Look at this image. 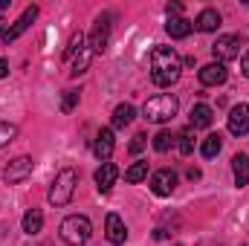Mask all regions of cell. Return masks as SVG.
<instances>
[{
    "instance_id": "6da1fadb",
    "label": "cell",
    "mask_w": 249,
    "mask_h": 246,
    "mask_svg": "<svg viewBox=\"0 0 249 246\" xmlns=\"http://www.w3.org/2000/svg\"><path fill=\"white\" fill-rule=\"evenodd\" d=\"M183 75V61L174 47H154L151 50V81L157 87H171Z\"/></svg>"
},
{
    "instance_id": "7a4b0ae2",
    "label": "cell",
    "mask_w": 249,
    "mask_h": 246,
    "mask_svg": "<svg viewBox=\"0 0 249 246\" xmlns=\"http://www.w3.org/2000/svg\"><path fill=\"white\" fill-rule=\"evenodd\" d=\"M75 185H78V171L75 168H61L55 174L53 185H50V194H47L50 206H55V209L70 206L72 203V194H75Z\"/></svg>"
},
{
    "instance_id": "3957f363",
    "label": "cell",
    "mask_w": 249,
    "mask_h": 246,
    "mask_svg": "<svg viewBox=\"0 0 249 246\" xmlns=\"http://www.w3.org/2000/svg\"><path fill=\"white\" fill-rule=\"evenodd\" d=\"M177 110H180L177 96H171V93H160V96H154V99L145 102L142 116H145L148 122H154V124H165V122H171V119L177 116Z\"/></svg>"
},
{
    "instance_id": "277c9868",
    "label": "cell",
    "mask_w": 249,
    "mask_h": 246,
    "mask_svg": "<svg viewBox=\"0 0 249 246\" xmlns=\"http://www.w3.org/2000/svg\"><path fill=\"white\" fill-rule=\"evenodd\" d=\"M90 235H93V223L84 214H70V217H64L61 226H58V238L67 246H84L90 241Z\"/></svg>"
},
{
    "instance_id": "5b68a950",
    "label": "cell",
    "mask_w": 249,
    "mask_h": 246,
    "mask_svg": "<svg viewBox=\"0 0 249 246\" xmlns=\"http://www.w3.org/2000/svg\"><path fill=\"white\" fill-rule=\"evenodd\" d=\"M110 29H113V12H102L96 20H93V29H90V38H87V50L93 55H102L110 44Z\"/></svg>"
},
{
    "instance_id": "8992f818",
    "label": "cell",
    "mask_w": 249,
    "mask_h": 246,
    "mask_svg": "<svg viewBox=\"0 0 249 246\" xmlns=\"http://www.w3.org/2000/svg\"><path fill=\"white\" fill-rule=\"evenodd\" d=\"M241 47H244V38L241 35H220L212 44V55L217 58V64H226V61H232V58L241 55Z\"/></svg>"
},
{
    "instance_id": "52a82bcc",
    "label": "cell",
    "mask_w": 249,
    "mask_h": 246,
    "mask_svg": "<svg viewBox=\"0 0 249 246\" xmlns=\"http://www.w3.org/2000/svg\"><path fill=\"white\" fill-rule=\"evenodd\" d=\"M32 168H35L32 157H15V159L6 165V171H3V180L9 185H18V183H23L26 177H32Z\"/></svg>"
},
{
    "instance_id": "ba28073f",
    "label": "cell",
    "mask_w": 249,
    "mask_h": 246,
    "mask_svg": "<svg viewBox=\"0 0 249 246\" xmlns=\"http://www.w3.org/2000/svg\"><path fill=\"white\" fill-rule=\"evenodd\" d=\"M38 12H41L38 6H26V9H23V15H20V18H18V20H15V23H12V26H9V29L3 32V41H6V44L18 41V38H20V35H23V32H26V29H29V26L35 23Z\"/></svg>"
},
{
    "instance_id": "9c48e42d",
    "label": "cell",
    "mask_w": 249,
    "mask_h": 246,
    "mask_svg": "<svg viewBox=\"0 0 249 246\" xmlns=\"http://www.w3.org/2000/svg\"><path fill=\"white\" fill-rule=\"evenodd\" d=\"M174 188H177V174L171 168H160V171L151 174V191L157 197H171Z\"/></svg>"
},
{
    "instance_id": "30bf717a",
    "label": "cell",
    "mask_w": 249,
    "mask_h": 246,
    "mask_svg": "<svg viewBox=\"0 0 249 246\" xmlns=\"http://www.w3.org/2000/svg\"><path fill=\"white\" fill-rule=\"evenodd\" d=\"M226 127H229V133L232 136H247L249 133V105H235L232 110H229V122H226Z\"/></svg>"
},
{
    "instance_id": "8fae6325",
    "label": "cell",
    "mask_w": 249,
    "mask_h": 246,
    "mask_svg": "<svg viewBox=\"0 0 249 246\" xmlns=\"http://www.w3.org/2000/svg\"><path fill=\"white\" fill-rule=\"evenodd\" d=\"M200 84L203 87H220L226 78H229V70H226V64H217V61H212V64H206V67H200Z\"/></svg>"
},
{
    "instance_id": "7c38bea8",
    "label": "cell",
    "mask_w": 249,
    "mask_h": 246,
    "mask_svg": "<svg viewBox=\"0 0 249 246\" xmlns=\"http://www.w3.org/2000/svg\"><path fill=\"white\" fill-rule=\"evenodd\" d=\"M105 235H107V241L113 246H122L124 241H127V226H124V220L116 211H110V214L105 217Z\"/></svg>"
},
{
    "instance_id": "4fadbf2b",
    "label": "cell",
    "mask_w": 249,
    "mask_h": 246,
    "mask_svg": "<svg viewBox=\"0 0 249 246\" xmlns=\"http://www.w3.org/2000/svg\"><path fill=\"white\" fill-rule=\"evenodd\" d=\"M113 148H116V139H113V127H102V130L96 133V142H93V154H96L102 162H107V159L113 157Z\"/></svg>"
},
{
    "instance_id": "5bb4252c",
    "label": "cell",
    "mask_w": 249,
    "mask_h": 246,
    "mask_svg": "<svg viewBox=\"0 0 249 246\" xmlns=\"http://www.w3.org/2000/svg\"><path fill=\"white\" fill-rule=\"evenodd\" d=\"M116 180H119V168L113 162H102V168L96 171V188H99V194H107L116 185Z\"/></svg>"
},
{
    "instance_id": "9a60e30c",
    "label": "cell",
    "mask_w": 249,
    "mask_h": 246,
    "mask_svg": "<svg viewBox=\"0 0 249 246\" xmlns=\"http://www.w3.org/2000/svg\"><path fill=\"white\" fill-rule=\"evenodd\" d=\"M217 26H220V12L217 9H203L197 15V20H194V29L197 32H214Z\"/></svg>"
},
{
    "instance_id": "2e32d148",
    "label": "cell",
    "mask_w": 249,
    "mask_h": 246,
    "mask_svg": "<svg viewBox=\"0 0 249 246\" xmlns=\"http://www.w3.org/2000/svg\"><path fill=\"white\" fill-rule=\"evenodd\" d=\"M191 29H194V23L188 20V18H168V23H165V32L171 35V38H177V41H183V38H188L191 35Z\"/></svg>"
},
{
    "instance_id": "e0dca14e",
    "label": "cell",
    "mask_w": 249,
    "mask_h": 246,
    "mask_svg": "<svg viewBox=\"0 0 249 246\" xmlns=\"http://www.w3.org/2000/svg\"><path fill=\"white\" fill-rule=\"evenodd\" d=\"M232 174H235V185L238 188L249 185V157L247 154H235L232 157Z\"/></svg>"
},
{
    "instance_id": "ac0fdd59",
    "label": "cell",
    "mask_w": 249,
    "mask_h": 246,
    "mask_svg": "<svg viewBox=\"0 0 249 246\" xmlns=\"http://www.w3.org/2000/svg\"><path fill=\"white\" fill-rule=\"evenodd\" d=\"M20 226H23L26 235H38V232L44 229V211H41V209H29V211L23 214V223H20Z\"/></svg>"
},
{
    "instance_id": "d6986e66",
    "label": "cell",
    "mask_w": 249,
    "mask_h": 246,
    "mask_svg": "<svg viewBox=\"0 0 249 246\" xmlns=\"http://www.w3.org/2000/svg\"><path fill=\"white\" fill-rule=\"evenodd\" d=\"M212 119H214V113H212V107H209V105H194V107H191V127H194V130L209 127Z\"/></svg>"
},
{
    "instance_id": "ffe728a7",
    "label": "cell",
    "mask_w": 249,
    "mask_h": 246,
    "mask_svg": "<svg viewBox=\"0 0 249 246\" xmlns=\"http://www.w3.org/2000/svg\"><path fill=\"white\" fill-rule=\"evenodd\" d=\"M220 148H223V136H220V133H209V136L200 142V154H203L206 159H214V157L220 154Z\"/></svg>"
},
{
    "instance_id": "44dd1931",
    "label": "cell",
    "mask_w": 249,
    "mask_h": 246,
    "mask_svg": "<svg viewBox=\"0 0 249 246\" xmlns=\"http://www.w3.org/2000/svg\"><path fill=\"white\" fill-rule=\"evenodd\" d=\"M133 116H136L133 105H119V107L113 110V127H116V130H122V127H127V124L133 122Z\"/></svg>"
},
{
    "instance_id": "7402d4cb",
    "label": "cell",
    "mask_w": 249,
    "mask_h": 246,
    "mask_svg": "<svg viewBox=\"0 0 249 246\" xmlns=\"http://www.w3.org/2000/svg\"><path fill=\"white\" fill-rule=\"evenodd\" d=\"M90 61H93V53H90V50L84 47V50H81V53H78V55L72 58V70H70V75H72V78H78L81 72H87Z\"/></svg>"
},
{
    "instance_id": "603a6c76",
    "label": "cell",
    "mask_w": 249,
    "mask_h": 246,
    "mask_svg": "<svg viewBox=\"0 0 249 246\" xmlns=\"http://www.w3.org/2000/svg\"><path fill=\"white\" fill-rule=\"evenodd\" d=\"M142 180H148V162H133L124 171V183L136 185V183H142Z\"/></svg>"
},
{
    "instance_id": "cb8c5ba5",
    "label": "cell",
    "mask_w": 249,
    "mask_h": 246,
    "mask_svg": "<svg viewBox=\"0 0 249 246\" xmlns=\"http://www.w3.org/2000/svg\"><path fill=\"white\" fill-rule=\"evenodd\" d=\"M177 139H180V154H183V157L194 154V139H197V136H194V127H191V124H188L186 130H180Z\"/></svg>"
},
{
    "instance_id": "d4e9b609",
    "label": "cell",
    "mask_w": 249,
    "mask_h": 246,
    "mask_svg": "<svg viewBox=\"0 0 249 246\" xmlns=\"http://www.w3.org/2000/svg\"><path fill=\"white\" fill-rule=\"evenodd\" d=\"M84 50V32H75L72 38H70V44H67V50H64V61H70V58H75V53H81Z\"/></svg>"
},
{
    "instance_id": "484cf974",
    "label": "cell",
    "mask_w": 249,
    "mask_h": 246,
    "mask_svg": "<svg viewBox=\"0 0 249 246\" xmlns=\"http://www.w3.org/2000/svg\"><path fill=\"white\" fill-rule=\"evenodd\" d=\"M78 99H81V93H78V90H64L61 113H72V110H75V105H78Z\"/></svg>"
},
{
    "instance_id": "4316f807",
    "label": "cell",
    "mask_w": 249,
    "mask_h": 246,
    "mask_svg": "<svg viewBox=\"0 0 249 246\" xmlns=\"http://www.w3.org/2000/svg\"><path fill=\"white\" fill-rule=\"evenodd\" d=\"M171 142H174V136H171V130H160V133L154 136V151H160V154H165V151L171 148Z\"/></svg>"
},
{
    "instance_id": "83f0119b",
    "label": "cell",
    "mask_w": 249,
    "mask_h": 246,
    "mask_svg": "<svg viewBox=\"0 0 249 246\" xmlns=\"http://www.w3.org/2000/svg\"><path fill=\"white\" fill-rule=\"evenodd\" d=\"M18 136V124H12V122H0V148L3 145H9L12 139Z\"/></svg>"
},
{
    "instance_id": "f1b7e54d",
    "label": "cell",
    "mask_w": 249,
    "mask_h": 246,
    "mask_svg": "<svg viewBox=\"0 0 249 246\" xmlns=\"http://www.w3.org/2000/svg\"><path fill=\"white\" fill-rule=\"evenodd\" d=\"M142 148H145V133H136V136H133V142L127 145V151H130V154H139Z\"/></svg>"
},
{
    "instance_id": "f546056e",
    "label": "cell",
    "mask_w": 249,
    "mask_h": 246,
    "mask_svg": "<svg viewBox=\"0 0 249 246\" xmlns=\"http://www.w3.org/2000/svg\"><path fill=\"white\" fill-rule=\"evenodd\" d=\"M165 12H168V18H180L183 15V3H168Z\"/></svg>"
},
{
    "instance_id": "4dcf8cb0",
    "label": "cell",
    "mask_w": 249,
    "mask_h": 246,
    "mask_svg": "<svg viewBox=\"0 0 249 246\" xmlns=\"http://www.w3.org/2000/svg\"><path fill=\"white\" fill-rule=\"evenodd\" d=\"M241 72L249 78V53H244V61H241Z\"/></svg>"
},
{
    "instance_id": "1f68e13d",
    "label": "cell",
    "mask_w": 249,
    "mask_h": 246,
    "mask_svg": "<svg viewBox=\"0 0 249 246\" xmlns=\"http://www.w3.org/2000/svg\"><path fill=\"white\" fill-rule=\"evenodd\" d=\"M6 75H9V61L0 58V78H6Z\"/></svg>"
},
{
    "instance_id": "d6a6232c",
    "label": "cell",
    "mask_w": 249,
    "mask_h": 246,
    "mask_svg": "<svg viewBox=\"0 0 249 246\" xmlns=\"http://www.w3.org/2000/svg\"><path fill=\"white\" fill-rule=\"evenodd\" d=\"M188 180H200V168H188Z\"/></svg>"
},
{
    "instance_id": "836d02e7",
    "label": "cell",
    "mask_w": 249,
    "mask_h": 246,
    "mask_svg": "<svg viewBox=\"0 0 249 246\" xmlns=\"http://www.w3.org/2000/svg\"><path fill=\"white\" fill-rule=\"evenodd\" d=\"M154 238H157V241H165V238H168V232H165V229H157V232H154Z\"/></svg>"
},
{
    "instance_id": "e575fe53",
    "label": "cell",
    "mask_w": 249,
    "mask_h": 246,
    "mask_svg": "<svg viewBox=\"0 0 249 246\" xmlns=\"http://www.w3.org/2000/svg\"><path fill=\"white\" fill-rule=\"evenodd\" d=\"M6 29H9V23H6V20H0V38H3V32H6Z\"/></svg>"
},
{
    "instance_id": "d590c367",
    "label": "cell",
    "mask_w": 249,
    "mask_h": 246,
    "mask_svg": "<svg viewBox=\"0 0 249 246\" xmlns=\"http://www.w3.org/2000/svg\"><path fill=\"white\" fill-rule=\"evenodd\" d=\"M9 6V0H0V9H6Z\"/></svg>"
}]
</instances>
